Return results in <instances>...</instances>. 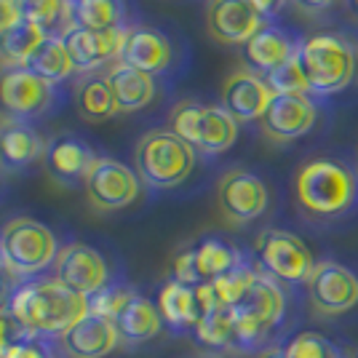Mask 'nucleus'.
<instances>
[{"label":"nucleus","mask_w":358,"mask_h":358,"mask_svg":"<svg viewBox=\"0 0 358 358\" xmlns=\"http://www.w3.org/2000/svg\"><path fill=\"white\" fill-rule=\"evenodd\" d=\"M299 54V43L286 30L275 24H265L249 43H243V62L252 73L268 78L286 62H292Z\"/></svg>","instance_id":"21"},{"label":"nucleus","mask_w":358,"mask_h":358,"mask_svg":"<svg viewBox=\"0 0 358 358\" xmlns=\"http://www.w3.org/2000/svg\"><path fill=\"white\" fill-rule=\"evenodd\" d=\"M48 38V32L32 22L19 19L14 27L0 32V62L3 67H24L35 48Z\"/></svg>","instance_id":"28"},{"label":"nucleus","mask_w":358,"mask_h":358,"mask_svg":"<svg viewBox=\"0 0 358 358\" xmlns=\"http://www.w3.org/2000/svg\"><path fill=\"white\" fill-rule=\"evenodd\" d=\"M310 94L331 96L345 91L358 73V51L340 35L321 32L299 43L297 54Z\"/></svg>","instance_id":"3"},{"label":"nucleus","mask_w":358,"mask_h":358,"mask_svg":"<svg viewBox=\"0 0 358 358\" xmlns=\"http://www.w3.org/2000/svg\"><path fill=\"white\" fill-rule=\"evenodd\" d=\"M297 8L302 11H310V14H321V11H329L337 0H292Z\"/></svg>","instance_id":"40"},{"label":"nucleus","mask_w":358,"mask_h":358,"mask_svg":"<svg viewBox=\"0 0 358 358\" xmlns=\"http://www.w3.org/2000/svg\"><path fill=\"white\" fill-rule=\"evenodd\" d=\"M268 22L252 8L249 0H209L206 6V30L217 43H249Z\"/></svg>","instance_id":"14"},{"label":"nucleus","mask_w":358,"mask_h":358,"mask_svg":"<svg viewBox=\"0 0 358 358\" xmlns=\"http://www.w3.org/2000/svg\"><path fill=\"white\" fill-rule=\"evenodd\" d=\"M126 30L129 27H118V30H83V27H73L64 35V45L67 54L73 59L78 73H96L105 64H115L120 62V51H123V41H126Z\"/></svg>","instance_id":"16"},{"label":"nucleus","mask_w":358,"mask_h":358,"mask_svg":"<svg viewBox=\"0 0 358 358\" xmlns=\"http://www.w3.org/2000/svg\"><path fill=\"white\" fill-rule=\"evenodd\" d=\"M169 129L203 155H220L238 139V120L222 105H203L198 99L174 105L169 113Z\"/></svg>","instance_id":"7"},{"label":"nucleus","mask_w":358,"mask_h":358,"mask_svg":"<svg viewBox=\"0 0 358 358\" xmlns=\"http://www.w3.org/2000/svg\"><path fill=\"white\" fill-rule=\"evenodd\" d=\"M257 270L259 268H254L252 262L243 257L233 270H227L224 275L209 281V284L214 286V294H217V299H220V305H224V308H236L241 299H243V294L249 292V286H252Z\"/></svg>","instance_id":"32"},{"label":"nucleus","mask_w":358,"mask_h":358,"mask_svg":"<svg viewBox=\"0 0 358 358\" xmlns=\"http://www.w3.org/2000/svg\"><path fill=\"white\" fill-rule=\"evenodd\" d=\"M249 3H252V8L262 16L265 22H270V19H275V16L284 11V6L289 0H249Z\"/></svg>","instance_id":"38"},{"label":"nucleus","mask_w":358,"mask_h":358,"mask_svg":"<svg viewBox=\"0 0 358 358\" xmlns=\"http://www.w3.org/2000/svg\"><path fill=\"white\" fill-rule=\"evenodd\" d=\"M257 257H259V268L275 281L286 284H302L308 281L310 270H313V257L310 249L305 246V241L278 227H268L257 236Z\"/></svg>","instance_id":"8"},{"label":"nucleus","mask_w":358,"mask_h":358,"mask_svg":"<svg viewBox=\"0 0 358 358\" xmlns=\"http://www.w3.org/2000/svg\"><path fill=\"white\" fill-rule=\"evenodd\" d=\"M286 313V294L278 281L259 268L249 292L233 308V348L254 350L265 343L270 329L281 324Z\"/></svg>","instance_id":"5"},{"label":"nucleus","mask_w":358,"mask_h":358,"mask_svg":"<svg viewBox=\"0 0 358 358\" xmlns=\"http://www.w3.org/2000/svg\"><path fill=\"white\" fill-rule=\"evenodd\" d=\"M195 340L209 350H224L233 348V308H214L203 313L195 324Z\"/></svg>","instance_id":"31"},{"label":"nucleus","mask_w":358,"mask_h":358,"mask_svg":"<svg viewBox=\"0 0 358 358\" xmlns=\"http://www.w3.org/2000/svg\"><path fill=\"white\" fill-rule=\"evenodd\" d=\"M305 284L315 313L343 315L358 305V275L343 262L334 259L315 262Z\"/></svg>","instance_id":"10"},{"label":"nucleus","mask_w":358,"mask_h":358,"mask_svg":"<svg viewBox=\"0 0 358 358\" xmlns=\"http://www.w3.org/2000/svg\"><path fill=\"white\" fill-rule=\"evenodd\" d=\"M265 80L273 89V94H308L310 96V86H308V78L302 73V64L297 57L286 62L284 67H278L275 73H270Z\"/></svg>","instance_id":"34"},{"label":"nucleus","mask_w":358,"mask_h":358,"mask_svg":"<svg viewBox=\"0 0 358 358\" xmlns=\"http://www.w3.org/2000/svg\"><path fill=\"white\" fill-rule=\"evenodd\" d=\"M89 313V297L59 284L57 278L27 281L8 297V315L19 334L27 337H62L75 321Z\"/></svg>","instance_id":"1"},{"label":"nucleus","mask_w":358,"mask_h":358,"mask_svg":"<svg viewBox=\"0 0 358 358\" xmlns=\"http://www.w3.org/2000/svg\"><path fill=\"white\" fill-rule=\"evenodd\" d=\"M284 353L286 358H343L337 345L324 340L321 334H313V331H302L294 340H289Z\"/></svg>","instance_id":"33"},{"label":"nucleus","mask_w":358,"mask_h":358,"mask_svg":"<svg viewBox=\"0 0 358 358\" xmlns=\"http://www.w3.org/2000/svg\"><path fill=\"white\" fill-rule=\"evenodd\" d=\"M217 203L230 224H249L268 211V185L246 169H230L217 185Z\"/></svg>","instance_id":"12"},{"label":"nucleus","mask_w":358,"mask_h":358,"mask_svg":"<svg viewBox=\"0 0 358 358\" xmlns=\"http://www.w3.org/2000/svg\"><path fill=\"white\" fill-rule=\"evenodd\" d=\"M0 254L6 273L16 278H32L57 262L59 243L43 222L32 217H16L0 230Z\"/></svg>","instance_id":"6"},{"label":"nucleus","mask_w":358,"mask_h":358,"mask_svg":"<svg viewBox=\"0 0 358 358\" xmlns=\"http://www.w3.org/2000/svg\"><path fill=\"white\" fill-rule=\"evenodd\" d=\"M348 6H350V11H353V14H358V0H348Z\"/></svg>","instance_id":"44"},{"label":"nucleus","mask_w":358,"mask_h":358,"mask_svg":"<svg viewBox=\"0 0 358 358\" xmlns=\"http://www.w3.org/2000/svg\"><path fill=\"white\" fill-rule=\"evenodd\" d=\"M195 265L201 273V281H214L224 275L227 270H233L243 259V254L238 249H233L230 243H224L220 238H206L201 241L198 246H193Z\"/></svg>","instance_id":"30"},{"label":"nucleus","mask_w":358,"mask_h":358,"mask_svg":"<svg viewBox=\"0 0 358 358\" xmlns=\"http://www.w3.org/2000/svg\"><path fill=\"white\" fill-rule=\"evenodd\" d=\"M6 297V270L0 273V299Z\"/></svg>","instance_id":"43"},{"label":"nucleus","mask_w":358,"mask_h":358,"mask_svg":"<svg viewBox=\"0 0 358 358\" xmlns=\"http://www.w3.org/2000/svg\"><path fill=\"white\" fill-rule=\"evenodd\" d=\"M8 340H11V334H8V321H6V315H0V356H3Z\"/></svg>","instance_id":"41"},{"label":"nucleus","mask_w":358,"mask_h":358,"mask_svg":"<svg viewBox=\"0 0 358 358\" xmlns=\"http://www.w3.org/2000/svg\"><path fill=\"white\" fill-rule=\"evenodd\" d=\"M195 152L171 129H152L136 142L134 166L139 179L152 190H171L193 174Z\"/></svg>","instance_id":"4"},{"label":"nucleus","mask_w":358,"mask_h":358,"mask_svg":"<svg viewBox=\"0 0 358 358\" xmlns=\"http://www.w3.org/2000/svg\"><path fill=\"white\" fill-rule=\"evenodd\" d=\"M131 294H134V289H129V286H105L89 297V313L105 315L113 321L120 313V308L131 299Z\"/></svg>","instance_id":"35"},{"label":"nucleus","mask_w":358,"mask_h":358,"mask_svg":"<svg viewBox=\"0 0 358 358\" xmlns=\"http://www.w3.org/2000/svg\"><path fill=\"white\" fill-rule=\"evenodd\" d=\"M110 80V89L115 96V110L118 113H136V110H145V107L155 99V75H148L136 67H129L123 62H115L107 73Z\"/></svg>","instance_id":"23"},{"label":"nucleus","mask_w":358,"mask_h":358,"mask_svg":"<svg viewBox=\"0 0 358 358\" xmlns=\"http://www.w3.org/2000/svg\"><path fill=\"white\" fill-rule=\"evenodd\" d=\"M54 278L78 294L91 297L99 289L110 286V268L94 246L67 243L59 249V257L54 262Z\"/></svg>","instance_id":"13"},{"label":"nucleus","mask_w":358,"mask_h":358,"mask_svg":"<svg viewBox=\"0 0 358 358\" xmlns=\"http://www.w3.org/2000/svg\"><path fill=\"white\" fill-rule=\"evenodd\" d=\"M171 59H174V48L161 30L145 27V24L126 30V41H123V51H120L123 64L136 67L148 75H161L171 67Z\"/></svg>","instance_id":"20"},{"label":"nucleus","mask_w":358,"mask_h":358,"mask_svg":"<svg viewBox=\"0 0 358 358\" xmlns=\"http://www.w3.org/2000/svg\"><path fill=\"white\" fill-rule=\"evenodd\" d=\"M171 270H174V281H179V284H187V286L203 284V281H201V273H198V265H195L193 249L179 252L177 259H174V268Z\"/></svg>","instance_id":"37"},{"label":"nucleus","mask_w":358,"mask_h":358,"mask_svg":"<svg viewBox=\"0 0 358 358\" xmlns=\"http://www.w3.org/2000/svg\"><path fill=\"white\" fill-rule=\"evenodd\" d=\"M83 187L89 203L96 211H120L139 198L142 179L131 166L120 164L115 158H99L89 171Z\"/></svg>","instance_id":"11"},{"label":"nucleus","mask_w":358,"mask_h":358,"mask_svg":"<svg viewBox=\"0 0 358 358\" xmlns=\"http://www.w3.org/2000/svg\"><path fill=\"white\" fill-rule=\"evenodd\" d=\"M24 67L38 75V78L54 83V86H59L62 80H67L75 73V64L70 59V54H67L64 38H59V35H48L43 43L35 48V54L27 59Z\"/></svg>","instance_id":"27"},{"label":"nucleus","mask_w":358,"mask_h":358,"mask_svg":"<svg viewBox=\"0 0 358 358\" xmlns=\"http://www.w3.org/2000/svg\"><path fill=\"white\" fill-rule=\"evenodd\" d=\"M59 345L67 358H107L120 345V334L115 321L86 313L62 334Z\"/></svg>","instance_id":"18"},{"label":"nucleus","mask_w":358,"mask_h":358,"mask_svg":"<svg viewBox=\"0 0 358 358\" xmlns=\"http://www.w3.org/2000/svg\"><path fill=\"white\" fill-rule=\"evenodd\" d=\"M259 358H286V353H284V348H273V350H265Z\"/></svg>","instance_id":"42"},{"label":"nucleus","mask_w":358,"mask_h":358,"mask_svg":"<svg viewBox=\"0 0 358 358\" xmlns=\"http://www.w3.org/2000/svg\"><path fill=\"white\" fill-rule=\"evenodd\" d=\"M0 358H51V353H48V348H45L38 337L14 334V337L8 340V345H6V350H3Z\"/></svg>","instance_id":"36"},{"label":"nucleus","mask_w":358,"mask_h":358,"mask_svg":"<svg viewBox=\"0 0 358 358\" xmlns=\"http://www.w3.org/2000/svg\"><path fill=\"white\" fill-rule=\"evenodd\" d=\"M43 136L30 126V120L3 118L0 120V166L19 171L24 166L43 158Z\"/></svg>","instance_id":"22"},{"label":"nucleus","mask_w":358,"mask_h":358,"mask_svg":"<svg viewBox=\"0 0 358 358\" xmlns=\"http://www.w3.org/2000/svg\"><path fill=\"white\" fill-rule=\"evenodd\" d=\"M19 19H22V16H19L16 0H0V32L8 30V27H14Z\"/></svg>","instance_id":"39"},{"label":"nucleus","mask_w":358,"mask_h":358,"mask_svg":"<svg viewBox=\"0 0 358 358\" xmlns=\"http://www.w3.org/2000/svg\"><path fill=\"white\" fill-rule=\"evenodd\" d=\"M57 102V86L27 67H0V113L16 120L45 115Z\"/></svg>","instance_id":"9"},{"label":"nucleus","mask_w":358,"mask_h":358,"mask_svg":"<svg viewBox=\"0 0 358 358\" xmlns=\"http://www.w3.org/2000/svg\"><path fill=\"white\" fill-rule=\"evenodd\" d=\"M43 161L48 174L59 185H83L99 158L83 139L73 134H62L45 145Z\"/></svg>","instance_id":"19"},{"label":"nucleus","mask_w":358,"mask_h":358,"mask_svg":"<svg viewBox=\"0 0 358 358\" xmlns=\"http://www.w3.org/2000/svg\"><path fill=\"white\" fill-rule=\"evenodd\" d=\"M73 22L83 30H118L123 27V0H73Z\"/></svg>","instance_id":"29"},{"label":"nucleus","mask_w":358,"mask_h":358,"mask_svg":"<svg viewBox=\"0 0 358 358\" xmlns=\"http://www.w3.org/2000/svg\"><path fill=\"white\" fill-rule=\"evenodd\" d=\"M294 195L308 217L331 220L358 201V174L337 158H310L294 177Z\"/></svg>","instance_id":"2"},{"label":"nucleus","mask_w":358,"mask_h":358,"mask_svg":"<svg viewBox=\"0 0 358 358\" xmlns=\"http://www.w3.org/2000/svg\"><path fill=\"white\" fill-rule=\"evenodd\" d=\"M73 96L78 115L83 120H89V123H102V120H110L118 113L107 75L80 73V78L75 80Z\"/></svg>","instance_id":"25"},{"label":"nucleus","mask_w":358,"mask_h":358,"mask_svg":"<svg viewBox=\"0 0 358 358\" xmlns=\"http://www.w3.org/2000/svg\"><path fill=\"white\" fill-rule=\"evenodd\" d=\"M113 321H115V329H118L123 345L148 343L152 337H158L164 329V315L158 310V305H152L148 297H142L136 292L120 308V313Z\"/></svg>","instance_id":"24"},{"label":"nucleus","mask_w":358,"mask_h":358,"mask_svg":"<svg viewBox=\"0 0 358 358\" xmlns=\"http://www.w3.org/2000/svg\"><path fill=\"white\" fill-rule=\"evenodd\" d=\"M158 310L164 315V321L171 329H187L195 327L201 318L198 297H195V286L179 284V281H166L161 294H158Z\"/></svg>","instance_id":"26"},{"label":"nucleus","mask_w":358,"mask_h":358,"mask_svg":"<svg viewBox=\"0 0 358 358\" xmlns=\"http://www.w3.org/2000/svg\"><path fill=\"white\" fill-rule=\"evenodd\" d=\"M356 171H358V152H356Z\"/></svg>","instance_id":"45"},{"label":"nucleus","mask_w":358,"mask_h":358,"mask_svg":"<svg viewBox=\"0 0 358 358\" xmlns=\"http://www.w3.org/2000/svg\"><path fill=\"white\" fill-rule=\"evenodd\" d=\"M315 118L318 110L308 94H275L262 115V129L275 142H294L313 129Z\"/></svg>","instance_id":"15"},{"label":"nucleus","mask_w":358,"mask_h":358,"mask_svg":"<svg viewBox=\"0 0 358 358\" xmlns=\"http://www.w3.org/2000/svg\"><path fill=\"white\" fill-rule=\"evenodd\" d=\"M273 89L262 75L252 73L249 67L233 73L222 86V107L233 115V118L252 123V120H262L268 113L270 102H273Z\"/></svg>","instance_id":"17"}]
</instances>
